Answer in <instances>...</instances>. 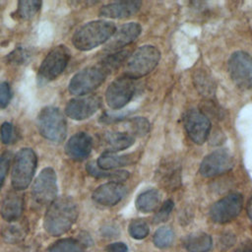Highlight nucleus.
I'll return each instance as SVG.
<instances>
[{"label":"nucleus","instance_id":"obj_1","mask_svg":"<svg viewBox=\"0 0 252 252\" xmlns=\"http://www.w3.org/2000/svg\"><path fill=\"white\" fill-rule=\"evenodd\" d=\"M78 218L76 202L67 196L56 198L47 208L43 220L45 231L52 236L67 232Z\"/></svg>","mask_w":252,"mask_h":252},{"label":"nucleus","instance_id":"obj_2","mask_svg":"<svg viewBox=\"0 0 252 252\" xmlns=\"http://www.w3.org/2000/svg\"><path fill=\"white\" fill-rule=\"evenodd\" d=\"M115 32V26L111 22L93 21L81 27L74 33L72 42L77 49L87 51L107 42Z\"/></svg>","mask_w":252,"mask_h":252},{"label":"nucleus","instance_id":"obj_3","mask_svg":"<svg viewBox=\"0 0 252 252\" xmlns=\"http://www.w3.org/2000/svg\"><path fill=\"white\" fill-rule=\"evenodd\" d=\"M160 58L159 50L153 45H144L135 50L127 59L124 75L132 80L151 73Z\"/></svg>","mask_w":252,"mask_h":252},{"label":"nucleus","instance_id":"obj_4","mask_svg":"<svg viewBox=\"0 0 252 252\" xmlns=\"http://www.w3.org/2000/svg\"><path fill=\"white\" fill-rule=\"evenodd\" d=\"M37 127L39 133L45 139L59 143L67 134V122L62 112L53 106L41 109L37 116Z\"/></svg>","mask_w":252,"mask_h":252},{"label":"nucleus","instance_id":"obj_5","mask_svg":"<svg viewBox=\"0 0 252 252\" xmlns=\"http://www.w3.org/2000/svg\"><path fill=\"white\" fill-rule=\"evenodd\" d=\"M36 168V156L34 152L30 148H24L20 150L14 158L11 184L15 190L26 189L32 177Z\"/></svg>","mask_w":252,"mask_h":252},{"label":"nucleus","instance_id":"obj_6","mask_svg":"<svg viewBox=\"0 0 252 252\" xmlns=\"http://www.w3.org/2000/svg\"><path fill=\"white\" fill-rule=\"evenodd\" d=\"M70 59V51L64 45L55 46L51 49L41 62L37 81L40 85H44L57 78L66 68Z\"/></svg>","mask_w":252,"mask_h":252},{"label":"nucleus","instance_id":"obj_7","mask_svg":"<svg viewBox=\"0 0 252 252\" xmlns=\"http://www.w3.org/2000/svg\"><path fill=\"white\" fill-rule=\"evenodd\" d=\"M107 75L100 65L87 67L73 76L68 87L69 92L75 95L88 94L97 89Z\"/></svg>","mask_w":252,"mask_h":252},{"label":"nucleus","instance_id":"obj_8","mask_svg":"<svg viewBox=\"0 0 252 252\" xmlns=\"http://www.w3.org/2000/svg\"><path fill=\"white\" fill-rule=\"evenodd\" d=\"M228 73L234 85L241 90L252 89V57L244 51L231 54L227 62Z\"/></svg>","mask_w":252,"mask_h":252},{"label":"nucleus","instance_id":"obj_9","mask_svg":"<svg viewBox=\"0 0 252 252\" xmlns=\"http://www.w3.org/2000/svg\"><path fill=\"white\" fill-rule=\"evenodd\" d=\"M57 195V178L53 168L45 167L32 186V198L37 205H50Z\"/></svg>","mask_w":252,"mask_h":252},{"label":"nucleus","instance_id":"obj_10","mask_svg":"<svg viewBox=\"0 0 252 252\" xmlns=\"http://www.w3.org/2000/svg\"><path fill=\"white\" fill-rule=\"evenodd\" d=\"M243 207V198L239 193H231L218 202H216L211 210V219L218 223H225L236 218Z\"/></svg>","mask_w":252,"mask_h":252},{"label":"nucleus","instance_id":"obj_11","mask_svg":"<svg viewBox=\"0 0 252 252\" xmlns=\"http://www.w3.org/2000/svg\"><path fill=\"white\" fill-rule=\"evenodd\" d=\"M135 93L133 80L123 75L114 80L105 92V99L112 109H119L126 105Z\"/></svg>","mask_w":252,"mask_h":252},{"label":"nucleus","instance_id":"obj_12","mask_svg":"<svg viewBox=\"0 0 252 252\" xmlns=\"http://www.w3.org/2000/svg\"><path fill=\"white\" fill-rule=\"evenodd\" d=\"M234 165L232 155L225 150H217L209 154L200 164V173L204 177H214L230 170Z\"/></svg>","mask_w":252,"mask_h":252},{"label":"nucleus","instance_id":"obj_13","mask_svg":"<svg viewBox=\"0 0 252 252\" xmlns=\"http://www.w3.org/2000/svg\"><path fill=\"white\" fill-rule=\"evenodd\" d=\"M183 124L189 138L195 144L202 145L206 142L211 131V122L203 112L188 110L184 114Z\"/></svg>","mask_w":252,"mask_h":252},{"label":"nucleus","instance_id":"obj_14","mask_svg":"<svg viewBox=\"0 0 252 252\" xmlns=\"http://www.w3.org/2000/svg\"><path fill=\"white\" fill-rule=\"evenodd\" d=\"M100 98L95 95L76 97L67 103L65 112L72 119L84 120L94 115L100 107Z\"/></svg>","mask_w":252,"mask_h":252},{"label":"nucleus","instance_id":"obj_15","mask_svg":"<svg viewBox=\"0 0 252 252\" xmlns=\"http://www.w3.org/2000/svg\"><path fill=\"white\" fill-rule=\"evenodd\" d=\"M141 31V26L138 23H128L121 26L106 42L104 50L113 52L123 48L132 43L140 35Z\"/></svg>","mask_w":252,"mask_h":252},{"label":"nucleus","instance_id":"obj_16","mask_svg":"<svg viewBox=\"0 0 252 252\" xmlns=\"http://www.w3.org/2000/svg\"><path fill=\"white\" fill-rule=\"evenodd\" d=\"M126 194V187L120 182L110 181L98 186L93 193V199L101 206H114Z\"/></svg>","mask_w":252,"mask_h":252},{"label":"nucleus","instance_id":"obj_17","mask_svg":"<svg viewBox=\"0 0 252 252\" xmlns=\"http://www.w3.org/2000/svg\"><path fill=\"white\" fill-rule=\"evenodd\" d=\"M92 148L93 141L91 136L87 133L80 132L68 140L65 146V152L70 158L74 160H83L89 157Z\"/></svg>","mask_w":252,"mask_h":252},{"label":"nucleus","instance_id":"obj_18","mask_svg":"<svg viewBox=\"0 0 252 252\" xmlns=\"http://www.w3.org/2000/svg\"><path fill=\"white\" fill-rule=\"evenodd\" d=\"M140 1H118L114 3H109L102 6L99 10V15L104 18L111 19H124L129 18L136 14L140 7Z\"/></svg>","mask_w":252,"mask_h":252},{"label":"nucleus","instance_id":"obj_19","mask_svg":"<svg viewBox=\"0 0 252 252\" xmlns=\"http://www.w3.org/2000/svg\"><path fill=\"white\" fill-rule=\"evenodd\" d=\"M24 209V201L20 195L10 194L8 195L1 206L2 218L10 222L16 221L20 219Z\"/></svg>","mask_w":252,"mask_h":252},{"label":"nucleus","instance_id":"obj_20","mask_svg":"<svg viewBox=\"0 0 252 252\" xmlns=\"http://www.w3.org/2000/svg\"><path fill=\"white\" fill-rule=\"evenodd\" d=\"M108 152H118L131 147L134 144L135 137L128 132H107L103 138Z\"/></svg>","mask_w":252,"mask_h":252},{"label":"nucleus","instance_id":"obj_21","mask_svg":"<svg viewBox=\"0 0 252 252\" xmlns=\"http://www.w3.org/2000/svg\"><path fill=\"white\" fill-rule=\"evenodd\" d=\"M132 158L130 155H117L113 152H104L97 158L96 165L102 170H110L120 166H126L130 164Z\"/></svg>","mask_w":252,"mask_h":252},{"label":"nucleus","instance_id":"obj_22","mask_svg":"<svg viewBox=\"0 0 252 252\" xmlns=\"http://www.w3.org/2000/svg\"><path fill=\"white\" fill-rule=\"evenodd\" d=\"M183 243L189 252H208L212 247V238L205 232H194L187 235Z\"/></svg>","mask_w":252,"mask_h":252},{"label":"nucleus","instance_id":"obj_23","mask_svg":"<svg viewBox=\"0 0 252 252\" xmlns=\"http://www.w3.org/2000/svg\"><path fill=\"white\" fill-rule=\"evenodd\" d=\"M181 170L178 165L166 164L160 170V182L168 190H175L181 184Z\"/></svg>","mask_w":252,"mask_h":252},{"label":"nucleus","instance_id":"obj_24","mask_svg":"<svg viewBox=\"0 0 252 252\" xmlns=\"http://www.w3.org/2000/svg\"><path fill=\"white\" fill-rule=\"evenodd\" d=\"M160 201V194L156 189H150L141 193L136 200V208L142 213L153 212Z\"/></svg>","mask_w":252,"mask_h":252},{"label":"nucleus","instance_id":"obj_25","mask_svg":"<svg viewBox=\"0 0 252 252\" xmlns=\"http://www.w3.org/2000/svg\"><path fill=\"white\" fill-rule=\"evenodd\" d=\"M196 89L206 97L214 95L216 85L212 77L203 70H197L193 77Z\"/></svg>","mask_w":252,"mask_h":252},{"label":"nucleus","instance_id":"obj_26","mask_svg":"<svg viewBox=\"0 0 252 252\" xmlns=\"http://www.w3.org/2000/svg\"><path fill=\"white\" fill-rule=\"evenodd\" d=\"M87 170L91 175H93L96 178H106L107 177V178L111 179V181L120 182V183H122V181L126 180L129 176L128 171H125V170H118V171H114V172H106V171L100 169L94 162H90V163L87 164Z\"/></svg>","mask_w":252,"mask_h":252},{"label":"nucleus","instance_id":"obj_27","mask_svg":"<svg viewBox=\"0 0 252 252\" xmlns=\"http://www.w3.org/2000/svg\"><path fill=\"white\" fill-rule=\"evenodd\" d=\"M85 245L74 238H63L54 242L48 252H84Z\"/></svg>","mask_w":252,"mask_h":252},{"label":"nucleus","instance_id":"obj_28","mask_svg":"<svg viewBox=\"0 0 252 252\" xmlns=\"http://www.w3.org/2000/svg\"><path fill=\"white\" fill-rule=\"evenodd\" d=\"M129 55H130V52L128 50L117 51L114 54H109L106 57H104L99 65L107 73H110L111 71L117 69L120 65H122L123 62L127 61Z\"/></svg>","mask_w":252,"mask_h":252},{"label":"nucleus","instance_id":"obj_29","mask_svg":"<svg viewBox=\"0 0 252 252\" xmlns=\"http://www.w3.org/2000/svg\"><path fill=\"white\" fill-rule=\"evenodd\" d=\"M41 2L37 0H22L18 3L17 13L20 18L29 20L32 18L40 9Z\"/></svg>","mask_w":252,"mask_h":252},{"label":"nucleus","instance_id":"obj_30","mask_svg":"<svg viewBox=\"0 0 252 252\" xmlns=\"http://www.w3.org/2000/svg\"><path fill=\"white\" fill-rule=\"evenodd\" d=\"M174 238V233L170 227L162 226L154 234V243L158 248H166L171 245Z\"/></svg>","mask_w":252,"mask_h":252},{"label":"nucleus","instance_id":"obj_31","mask_svg":"<svg viewBox=\"0 0 252 252\" xmlns=\"http://www.w3.org/2000/svg\"><path fill=\"white\" fill-rule=\"evenodd\" d=\"M129 125V131L131 135L135 136H144L146 135L150 130V123L149 121L144 117H136L128 122Z\"/></svg>","mask_w":252,"mask_h":252},{"label":"nucleus","instance_id":"obj_32","mask_svg":"<svg viewBox=\"0 0 252 252\" xmlns=\"http://www.w3.org/2000/svg\"><path fill=\"white\" fill-rule=\"evenodd\" d=\"M149 225L143 220H135L129 224V233L134 239H143L149 234Z\"/></svg>","mask_w":252,"mask_h":252},{"label":"nucleus","instance_id":"obj_33","mask_svg":"<svg viewBox=\"0 0 252 252\" xmlns=\"http://www.w3.org/2000/svg\"><path fill=\"white\" fill-rule=\"evenodd\" d=\"M26 235V230L21 225L11 224L4 228L3 237L6 241L14 243L22 240Z\"/></svg>","mask_w":252,"mask_h":252},{"label":"nucleus","instance_id":"obj_34","mask_svg":"<svg viewBox=\"0 0 252 252\" xmlns=\"http://www.w3.org/2000/svg\"><path fill=\"white\" fill-rule=\"evenodd\" d=\"M173 206H174V204H173V202L171 200H166L162 204L160 209L158 211L156 216L154 217L155 222L156 223H159V222L165 221L168 219V217H169V215H170V213H171V211L173 209Z\"/></svg>","mask_w":252,"mask_h":252},{"label":"nucleus","instance_id":"obj_35","mask_svg":"<svg viewBox=\"0 0 252 252\" xmlns=\"http://www.w3.org/2000/svg\"><path fill=\"white\" fill-rule=\"evenodd\" d=\"M11 159H12V154L10 152H5L0 157V190L3 186L5 177L10 168Z\"/></svg>","mask_w":252,"mask_h":252},{"label":"nucleus","instance_id":"obj_36","mask_svg":"<svg viewBox=\"0 0 252 252\" xmlns=\"http://www.w3.org/2000/svg\"><path fill=\"white\" fill-rule=\"evenodd\" d=\"M12 97L11 89L8 83L2 82L0 83V108L6 107Z\"/></svg>","mask_w":252,"mask_h":252},{"label":"nucleus","instance_id":"obj_37","mask_svg":"<svg viewBox=\"0 0 252 252\" xmlns=\"http://www.w3.org/2000/svg\"><path fill=\"white\" fill-rule=\"evenodd\" d=\"M12 136H13V126H12V124H10L9 122H4L1 125V128H0L1 141L4 144H9L12 140Z\"/></svg>","mask_w":252,"mask_h":252},{"label":"nucleus","instance_id":"obj_38","mask_svg":"<svg viewBox=\"0 0 252 252\" xmlns=\"http://www.w3.org/2000/svg\"><path fill=\"white\" fill-rule=\"evenodd\" d=\"M27 55H28V54H27V52H26L24 49L18 48V49H16L13 53L10 54V56H9L10 62L16 63V64H21V63H23V62L26 61V59H27V57H28Z\"/></svg>","mask_w":252,"mask_h":252},{"label":"nucleus","instance_id":"obj_39","mask_svg":"<svg viewBox=\"0 0 252 252\" xmlns=\"http://www.w3.org/2000/svg\"><path fill=\"white\" fill-rule=\"evenodd\" d=\"M106 252H128V247L123 242H114L105 247Z\"/></svg>","mask_w":252,"mask_h":252},{"label":"nucleus","instance_id":"obj_40","mask_svg":"<svg viewBox=\"0 0 252 252\" xmlns=\"http://www.w3.org/2000/svg\"><path fill=\"white\" fill-rule=\"evenodd\" d=\"M119 231L118 228L115 227L113 224H106L104 227L101 228V234L104 237H116L118 235Z\"/></svg>","mask_w":252,"mask_h":252},{"label":"nucleus","instance_id":"obj_41","mask_svg":"<svg viewBox=\"0 0 252 252\" xmlns=\"http://www.w3.org/2000/svg\"><path fill=\"white\" fill-rule=\"evenodd\" d=\"M234 252H252V242H245L240 244Z\"/></svg>","mask_w":252,"mask_h":252},{"label":"nucleus","instance_id":"obj_42","mask_svg":"<svg viewBox=\"0 0 252 252\" xmlns=\"http://www.w3.org/2000/svg\"><path fill=\"white\" fill-rule=\"evenodd\" d=\"M246 211H247V215L252 222V197L250 198L249 202L247 203V207H246Z\"/></svg>","mask_w":252,"mask_h":252}]
</instances>
